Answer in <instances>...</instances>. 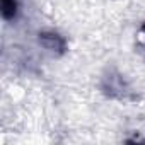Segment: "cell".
Returning a JSON list of instances; mask_svg holds the SVG:
<instances>
[{"label":"cell","instance_id":"6da1fadb","mask_svg":"<svg viewBox=\"0 0 145 145\" xmlns=\"http://www.w3.org/2000/svg\"><path fill=\"white\" fill-rule=\"evenodd\" d=\"M41 41L46 48L50 50H58V48H63V39L58 36V34H43L41 36Z\"/></svg>","mask_w":145,"mask_h":145},{"label":"cell","instance_id":"7a4b0ae2","mask_svg":"<svg viewBox=\"0 0 145 145\" xmlns=\"http://www.w3.org/2000/svg\"><path fill=\"white\" fill-rule=\"evenodd\" d=\"M2 7H4V16L10 19L16 14V2L14 0H2Z\"/></svg>","mask_w":145,"mask_h":145}]
</instances>
